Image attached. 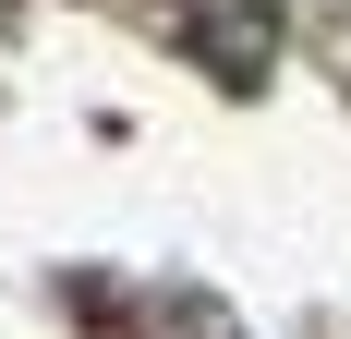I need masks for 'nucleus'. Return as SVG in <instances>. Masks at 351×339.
I'll list each match as a JSON object with an SVG mask.
<instances>
[{
  "label": "nucleus",
  "mask_w": 351,
  "mask_h": 339,
  "mask_svg": "<svg viewBox=\"0 0 351 339\" xmlns=\"http://www.w3.org/2000/svg\"><path fill=\"white\" fill-rule=\"evenodd\" d=\"M194 61H206V73H230V85H267V61H279L267 0H194Z\"/></svg>",
  "instance_id": "f257e3e1"
}]
</instances>
